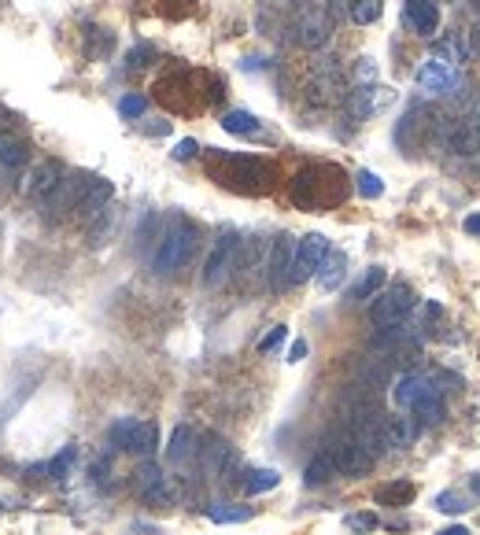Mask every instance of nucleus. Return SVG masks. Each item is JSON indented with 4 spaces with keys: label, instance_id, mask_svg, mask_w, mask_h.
<instances>
[{
    "label": "nucleus",
    "instance_id": "423d86ee",
    "mask_svg": "<svg viewBox=\"0 0 480 535\" xmlns=\"http://www.w3.org/2000/svg\"><path fill=\"white\" fill-rule=\"evenodd\" d=\"M414 310V292L410 284L396 281V284H388L373 295V303H370V325L373 329H396V325L407 321V314Z\"/></svg>",
    "mask_w": 480,
    "mask_h": 535
},
{
    "label": "nucleus",
    "instance_id": "393cba45",
    "mask_svg": "<svg viewBox=\"0 0 480 535\" xmlns=\"http://www.w3.org/2000/svg\"><path fill=\"white\" fill-rule=\"evenodd\" d=\"M333 477H340V472H337V462H333V454H329V451L314 454V458L307 462V469H304V484H307V488H325Z\"/></svg>",
    "mask_w": 480,
    "mask_h": 535
},
{
    "label": "nucleus",
    "instance_id": "f03ea898",
    "mask_svg": "<svg viewBox=\"0 0 480 535\" xmlns=\"http://www.w3.org/2000/svg\"><path fill=\"white\" fill-rule=\"evenodd\" d=\"M288 196L299 211H333V207L344 203V196H347V174L333 163L304 166L292 177Z\"/></svg>",
    "mask_w": 480,
    "mask_h": 535
},
{
    "label": "nucleus",
    "instance_id": "dca6fc26",
    "mask_svg": "<svg viewBox=\"0 0 480 535\" xmlns=\"http://www.w3.org/2000/svg\"><path fill=\"white\" fill-rule=\"evenodd\" d=\"M111 196H115V185L107 182V177H89V185H85V192H81V200L74 207V215L81 222H97L111 207Z\"/></svg>",
    "mask_w": 480,
    "mask_h": 535
},
{
    "label": "nucleus",
    "instance_id": "f3484780",
    "mask_svg": "<svg viewBox=\"0 0 480 535\" xmlns=\"http://www.w3.org/2000/svg\"><path fill=\"white\" fill-rule=\"evenodd\" d=\"M403 22L417 38H436L440 30V4L436 0H407L403 4Z\"/></svg>",
    "mask_w": 480,
    "mask_h": 535
},
{
    "label": "nucleus",
    "instance_id": "4c0bfd02",
    "mask_svg": "<svg viewBox=\"0 0 480 535\" xmlns=\"http://www.w3.org/2000/svg\"><path fill=\"white\" fill-rule=\"evenodd\" d=\"M344 524H347V531L366 535V531H373L381 521H377V514H351V517H344Z\"/></svg>",
    "mask_w": 480,
    "mask_h": 535
},
{
    "label": "nucleus",
    "instance_id": "f8f14e48",
    "mask_svg": "<svg viewBox=\"0 0 480 535\" xmlns=\"http://www.w3.org/2000/svg\"><path fill=\"white\" fill-rule=\"evenodd\" d=\"M292 259H296V241L288 233H281L278 241L270 244V259H266V284H270V292L292 288Z\"/></svg>",
    "mask_w": 480,
    "mask_h": 535
},
{
    "label": "nucleus",
    "instance_id": "72a5a7b5",
    "mask_svg": "<svg viewBox=\"0 0 480 535\" xmlns=\"http://www.w3.org/2000/svg\"><path fill=\"white\" fill-rule=\"evenodd\" d=\"M381 12H384L381 0H355V8H351V22L370 26V22H377V19H381Z\"/></svg>",
    "mask_w": 480,
    "mask_h": 535
},
{
    "label": "nucleus",
    "instance_id": "7ed1b4c3",
    "mask_svg": "<svg viewBox=\"0 0 480 535\" xmlns=\"http://www.w3.org/2000/svg\"><path fill=\"white\" fill-rule=\"evenodd\" d=\"M196 241H200L196 222H189L185 215H174V218L167 222V229L159 233V248H156V255H152V270H156L159 277L177 274V270H182V266L193 259Z\"/></svg>",
    "mask_w": 480,
    "mask_h": 535
},
{
    "label": "nucleus",
    "instance_id": "a18cd8bd",
    "mask_svg": "<svg viewBox=\"0 0 480 535\" xmlns=\"http://www.w3.org/2000/svg\"><path fill=\"white\" fill-rule=\"evenodd\" d=\"M436 535H473L466 524H451V528H443V531H436Z\"/></svg>",
    "mask_w": 480,
    "mask_h": 535
},
{
    "label": "nucleus",
    "instance_id": "a19ab883",
    "mask_svg": "<svg viewBox=\"0 0 480 535\" xmlns=\"http://www.w3.org/2000/svg\"><path fill=\"white\" fill-rule=\"evenodd\" d=\"M196 152H200V144L189 137V140H177V148H174V159L177 163H189V159H196Z\"/></svg>",
    "mask_w": 480,
    "mask_h": 535
},
{
    "label": "nucleus",
    "instance_id": "4be33fe9",
    "mask_svg": "<svg viewBox=\"0 0 480 535\" xmlns=\"http://www.w3.org/2000/svg\"><path fill=\"white\" fill-rule=\"evenodd\" d=\"M414 418L422 421V425H440L447 418V403H443V388H440V384L414 403Z\"/></svg>",
    "mask_w": 480,
    "mask_h": 535
},
{
    "label": "nucleus",
    "instance_id": "2f4dec72",
    "mask_svg": "<svg viewBox=\"0 0 480 535\" xmlns=\"http://www.w3.org/2000/svg\"><path fill=\"white\" fill-rule=\"evenodd\" d=\"M159 59V52H156V45H133L130 48V55H126V71H144V67H152Z\"/></svg>",
    "mask_w": 480,
    "mask_h": 535
},
{
    "label": "nucleus",
    "instance_id": "f257e3e1",
    "mask_svg": "<svg viewBox=\"0 0 480 535\" xmlns=\"http://www.w3.org/2000/svg\"><path fill=\"white\" fill-rule=\"evenodd\" d=\"M207 174L215 177L222 189L244 192V196H266L278 185V166L262 156H244V152H215L207 156Z\"/></svg>",
    "mask_w": 480,
    "mask_h": 535
},
{
    "label": "nucleus",
    "instance_id": "c756f323",
    "mask_svg": "<svg viewBox=\"0 0 480 535\" xmlns=\"http://www.w3.org/2000/svg\"><path fill=\"white\" fill-rule=\"evenodd\" d=\"M193 443H196V432L189 425H177L174 436H170V447H167V458L177 465V462H185L189 451H193Z\"/></svg>",
    "mask_w": 480,
    "mask_h": 535
},
{
    "label": "nucleus",
    "instance_id": "6e6552de",
    "mask_svg": "<svg viewBox=\"0 0 480 535\" xmlns=\"http://www.w3.org/2000/svg\"><path fill=\"white\" fill-rule=\"evenodd\" d=\"M344 97H347L344 71L333 64V59L318 64L314 74H311V81H307V100L318 104V107H333V104H344Z\"/></svg>",
    "mask_w": 480,
    "mask_h": 535
},
{
    "label": "nucleus",
    "instance_id": "c03bdc74",
    "mask_svg": "<svg viewBox=\"0 0 480 535\" xmlns=\"http://www.w3.org/2000/svg\"><path fill=\"white\" fill-rule=\"evenodd\" d=\"M466 41H469V52H473V55H480V22L469 30V34H466Z\"/></svg>",
    "mask_w": 480,
    "mask_h": 535
},
{
    "label": "nucleus",
    "instance_id": "e433bc0d",
    "mask_svg": "<svg viewBox=\"0 0 480 535\" xmlns=\"http://www.w3.org/2000/svg\"><path fill=\"white\" fill-rule=\"evenodd\" d=\"M433 506H436L440 514H462V510H466V502H462L455 491H440V495L433 498Z\"/></svg>",
    "mask_w": 480,
    "mask_h": 535
},
{
    "label": "nucleus",
    "instance_id": "39448f33",
    "mask_svg": "<svg viewBox=\"0 0 480 535\" xmlns=\"http://www.w3.org/2000/svg\"><path fill=\"white\" fill-rule=\"evenodd\" d=\"M107 443L115 451H130L137 458H152L159 451V425L156 421H137V418H123L107 429Z\"/></svg>",
    "mask_w": 480,
    "mask_h": 535
},
{
    "label": "nucleus",
    "instance_id": "4468645a",
    "mask_svg": "<svg viewBox=\"0 0 480 535\" xmlns=\"http://www.w3.org/2000/svg\"><path fill=\"white\" fill-rule=\"evenodd\" d=\"M462 85L459 78V67L451 64H443V59H425L422 71H417V89H422L425 97H447V93H455V89Z\"/></svg>",
    "mask_w": 480,
    "mask_h": 535
},
{
    "label": "nucleus",
    "instance_id": "cd10ccee",
    "mask_svg": "<svg viewBox=\"0 0 480 535\" xmlns=\"http://www.w3.org/2000/svg\"><path fill=\"white\" fill-rule=\"evenodd\" d=\"M344 274H347V255L344 251H329V259L321 262V270H318V284L325 292H333L344 281Z\"/></svg>",
    "mask_w": 480,
    "mask_h": 535
},
{
    "label": "nucleus",
    "instance_id": "de8ad7c7",
    "mask_svg": "<svg viewBox=\"0 0 480 535\" xmlns=\"http://www.w3.org/2000/svg\"><path fill=\"white\" fill-rule=\"evenodd\" d=\"M469 491L480 498V472H476V477H469Z\"/></svg>",
    "mask_w": 480,
    "mask_h": 535
},
{
    "label": "nucleus",
    "instance_id": "09e8293b",
    "mask_svg": "<svg viewBox=\"0 0 480 535\" xmlns=\"http://www.w3.org/2000/svg\"><path fill=\"white\" fill-rule=\"evenodd\" d=\"M469 4H473V12H476V15H480V0H469Z\"/></svg>",
    "mask_w": 480,
    "mask_h": 535
},
{
    "label": "nucleus",
    "instance_id": "ddd939ff",
    "mask_svg": "<svg viewBox=\"0 0 480 535\" xmlns=\"http://www.w3.org/2000/svg\"><path fill=\"white\" fill-rule=\"evenodd\" d=\"M329 454H333V462H337V472H340V477H347V480L366 477V472L373 469V458L366 454V447L355 436H340L333 447H329Z\"/></svg>",
    "mask_w": 480,
    "mask_h": 535
},
{
    "label": "nucleus",
    "instance_id": "c9c22d12",
    "mask_svg": "<svg viewBox=\"0 0 480 535\" xmlns=\"http://www.w3.org/2000/svg\"><path fill=\"white\" fill-rule=\"evenodd\" d=\"M144 111H148V100L141 93H126L123 100H118V115L123 118H141Z\"/></svg>",
    "mask_w": 480,
    "mask_h": 535
},
{
    "label": "nucleus",
    "instance_id": "ea45409f",
    "mask_svg": "<svg viewBox=\"0 0 480 535\" xmlns=\"http://www.w3.org/2000/svg\"><path fill=\"white\" fill-rule=\"evenodd\" d=\"M351 78H355L358 85H370V81L377 78V67H373V59H355V71H351Z\"/></svg>",
    "mask_w": 480,
    "mask_h": 535
},
{
    "label": "nucleus",
    "instance_id": "49530a36",
    "mask_svg": "<svg viewBox=\"0 0 480 535\" xmlns=\"http://www.w3.org/2000/svg\"><path fill=\"white\" fill-rule=\"evenodd\" d=\"M466 233L480 236V215H469V218H466Z\"/></svg>",
    "mask_w": 480,
    "mask_h": 535
},
{
    "label": "nucleus",
    "instance_id": "a211bd4d",
    "mask_svg": "<svg viewBox=\"0 0 480 535\" xmlns=\"http://www.w3.org/2000/svg\"><path fill=\"white\" fill-rule=\"evenodd\" d=\"M447 144H451V152L455 156H476L480 152V115L476 111H469V115H462L459 123H455V130L447 133Z\"/></svg>",
    "mask_w": 480,
    "mask_h": 535
},
{
    "label": "nucleus",
    "instance_id": "b1692460",
    "mask_svg": "<svg viewBox=\"0 0 480 535\" xmlns=\"http://www.w3.org/2000/svg\"><path fill=\"white\" fill-rule=\"evenodd\" d=\"M384 281H388V274H384V266H370V270L358 277L351 288H347V300L351 303H363V300H373V295L384 288Z\"/></svg>",
    "mask_w": 480,
    "mask_h": 535
},
{
    "label": "nucleus",
    "instance_id": "1a4fd4ad",
    "mask_svg": "<svg viewBox=\"0 0 480 535\" xmlns=\"http://www.w3.org/2000/svg\"><path fill=\"white\" fill-rule=\"evenodd\" d=\"M329 236L321 233H307L304 241H296V259H292V284H304L307 277H314L321 270V262L329 259Z\"/></svg>",
    "mask_w": 480,
    "mask_h": 535
},
{
    "label": "nucleus",
    "instance_id": "5701e85b",
    "mask_svg": "<svg viewBox=\"0 0 480 535\" xmlns=\"http://www.w3.org/2000/svg\"><path fill=\"white\" fill-rule=\"evenodd\" d=\"M414 495H417V488L410 480H392V484H381L373 498H377V506L403 510V506H410V502H414Z\"/></svg>",
    "mask_w": 480,
    "mask_h": 535
},
{
    "label": "nucleus",
    "instance_id": "9d476101",
    "mask_svg": "<svg viewBox=\"0 0 480 535\" xmlns=\"http://www.w3.org/2000/svg\"><path fill=\"white\" fill-rule=\"evenodd\" d=\"M133 484H137V495L148 502V506H174V491H170V480L163 477L159 462L144 458L133 472Z\"/></svg>",
    "mask_w": 480,
    "mask_h": 535
},
{
    "label": "nucleus",
    "instance_id": "aec40b11",
    "mask_svg": "<svg viewBox=\"0 0 480 535\" xmlns=\"http://www.w3.org/2000/svg\"><path fill=\"white\" fill-rule=\"evenodd\" d=\"M433 55L443 59V64H451V67H462V64H469V55H473V52H469L466 34H443V38H436Z\"/></svg>",
    "mask_w": 480,
    "mask_h": 535
},
{
    "label": "nucleus",
    "instance_id": "a878e982",
    "mask_svg": "<svg viewBox=\"0 0 480 535\" xmlns=\"http://www.w3.org/2000/svg\"><path fill=\"white\" fill-rule=\"evenodd\" d=\"M222 130L233 133V137H259V133H262V123H259L252 111H226V115H222Z\"/></svg>",
    "mask_w": 480,
    "mask_h": 535
},
{
    "label": "nucleus",
    "instance_id": "58836bf2",
    "mask_svg": "<svg viewBox=\"0 0 480 535\" xmlns=\"http://www.w3.org/2000/svg\"><path fill=\"white\" fill-rule=\"evenodd\" d=\"M285 336H288V329H285V325H274V329H270L262 340H259V351L262 354H270V351H278L281 344H285Z\"/></svg>",
    "mask_w": 480,
    "mask_h": 535
},
{
    "label": "nucleus",
    "instance_id": "473e14b6",
    "mask_svg": "<svg viewBox=\"0 0 480 535\" xmlns=\"http://www.w3.org/2000/svg\"><path fill=\"white\" fill-rule=\"evenodd\" d=\"M74 458H78V451H74V443H71V447H64V451H59V454L45 465V472H48L52 480H64L67 472H71V465H74Z\"/></svg>",
    "mask_w": 480,
    "mask_h": 535
},
{
    "label": "nucleus",
    "instance_id": "37998d69",
    "mask_svg": "<svg viewBox=\"0 0 480 535\" xmlns=\"http://www.w3.org/2000/svg\"><path fill=\"white\" fill-rule=\"evenodd\" d=\"M304 359H307V340H296L288 351V362H304Z\"/></svg>",
    "mask_w": 480,
    "mask_h": 535
},
{
    "label": "nucleus",
    "instance_id": "bb28decb",
    "mask_svg": "<svg viewBox=\"0 0 480 535\" xmlns=\"http://www.w3.org/2000/svg\"><path fill=\"white\" fill-rule=\"evenodd\" d=\"M384 432H388V447L407 451L414 443V436H417V425L410 418H384Z\"/></svg>",
    "mask_w": 480,
    "mask_h": 535
},
{
    "label": "nucleus",
    "instance_id": "20e7f679",
    "mask_svg": "<svg viewBox=\"0 0 480 535\" xmlns=\"http://www.w3.org/2000/svg\"><path fill=\"white\" fill-rule=\"evenodd\" d=\"M285 38L299 48H307V52H318L329 45V38H333V15H329L321 4H311L307 8H299L292 19H288V30H285Z\"/></svg>",
    "mask_w": 480,
    "mask_h": 535
},
{
    "label": "nucleus",
    "instance_id": "c85d7f7f",
    "mask_svg": "<svg viewBox=\"0 0 480 535\" xmlns=\"http://www.w3.org/2000/svg\"><path fill=\"white\" fill-rule=\"evenodd\" d=\"M252 506H233V502H215V506H207V517L215 524H240V521H252Z\"/></svg>",
    "mask_w": 480,
    "mask_h": 535
},
{
    "label": "nucleus",
    "instance_id": "6ab92c4d",
    "mask_svg": "<svg viewBox=\"0 0 480 535\" xmlns=\"http://www.w3.org/2000/svg\"><path fill=\"white\" fill-rule=\"evenodd\" d=\"M436 388V377H425V373H403L396 380V388H392V399L399 410H414V403L422 399L425 392Z\"/></svg>",
    "mask_w": 480,
    "mask_h": 535
},
{
    "label": "nucleus",
    "instance_id": "412c9836",
    "mask_svg": "<svg viewBox=\"0 0 480 535\" xmlns=\"http://www.w3.org/2000/svg\"><path fill=\"white\" fill-rule=\"evenodd\" d=\"M26 163H30V144L15 133H0V166L19 174Z\"/></svg>",
    "mask_w": 480,
    "mask_h": 535
},
{
    "label": "nucleus",
    "instance_id": "9b49d317",
    "mask_svg": "<svg viewBox=\"0 0 480 535\" xmlns=\"http://www.w3.org/2000/svg\"><path fill=\"white\" fill-rule=\"evenodd\" d=\"M236 248H240L236 233H233V229H222L219 241H215V248H211V255H207V262H203V284H207V288H219V284L229 277L233 259H236Z\"/></svg>",
    "mask_w": 480,
    "mask_h": 535
},
{
    "label": "nucleus",
    "instance_id": "79ce46f5",
    "mask_svg": "<svg viewBox=\"0 0 480 535\" xmlns=\"http://www.w3.org/2000/svg\"><path fill=\"white\" fill-rule=\"evenodd\" d=\"M351 8H355V0H325V12L333 19H351Z\"/></svg>",
    "mask_w": 480,
    "mask_h": 535
},
{
    "label": "nucleus",
    "instance_id": "7c9ffc66",
    "mask_svg": "<svg viewBox=\"0 0 480 535\" xmlns=\"http://www.w3.org/2000/svg\"><path fill=\"white\" fill-rule=\"evenodd\" d=\"M281 484V472L278 469H252L248 477H244V491L248 495H266V491H274Z\"/></svg>",
    "mask_w": 480,
    "mask_h": 535
},
{
    "label": "nucleus",
    "instance_id": "0eeeda50",
    "mask_svg": "<svg viewBox=\"0 0 480 535\" xmlns=\"http://www.w3.org/2000/svg\"><path fill=\"white\" fill-rule=\"evenodd\" d=\"M203 74H196V71H185V67H177V71H170V74H163L159 81H156V100L159 104H167L170 111H196L200 104L193 100V93H196V81H200Z\"/></svg>",
    "mask_w": 480,
    "mask_h": 535
},
{
    "label": "nucleus",
    "instance_id": "2eb2a0df",
    "mask_svg": "<svg viewBox=\"0 0 480 535\" xmlns=\"http://www.w3.org/2000/svg\"><path fill=\"white\" fill-rule=\"evenodd\" d=\"M64 177H67L64 163H59V159H41L38 166H30L22 189H26L30 196H38V200H48L59 185H64Z\"/></svg>",
    "mask_w": 480,
    "mask_h": 535
},
{
    "label": "nucleus",
    "instance_id": "f704fd0d",
    "mask_svg": "<svg viewBox=\"0 0 480 535\" xmlns=\"http://www.w3.org/2000/svg\"><path fill=\"white\" fill-rule=\"evenodd\" d=\"M355 189H358V196H366V200H377L381 192H384V182L373 174V170H358L355 174Z\"/></svg>",
    "mask_w": 480,
    "mask_h": 535
}]
</instances>
